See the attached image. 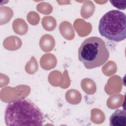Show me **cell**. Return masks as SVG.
<instances>
[{
	"label": "cell",
	"instance_id": "cell-1",
	"mask_svg": "<svg viewBox=\"0 0 126 126\" xmlns=\"http://www.w3.org/2000/svg\"><path fill=\"white\" fill-rule=\"evenodd\" d=\"M4 121L6 126H42L44 117L35 103L21 98L11 101L7 105Z\"/></svg>",
	"mask_w": 126,
	"mask_h": 126
},
{
	"label": "cell",
	"instance_id": "cell-2",
	"mask_svg": "<svg viewBox=\"0 0 126 126\" xmlns=\"http://www.w3.org/2000/svg\"><path fill=\"white\" fill-rule=\"evenodd\" d=\"M78 59L86 68L99 67L108 60L109 52L101 38L92 36L85 39L78 49Z\"/></svg>",
	"mask_w": 126,
	"mask_h": 126
},
{
	"label": "cell",
	"instance_id": "cell-3",
	"mask_svg": "<svg viewBox=\"0 0 126 126\" xmlns=\"http://www.w3.org/2000/svg\"><path fill=\"white\" fill-rule=\"evenodd\" d=\"M99 33L107 39L120 42L126 37V16L118 10H111L103 15L98 24Z\"/></svg>",
	"mask_w": 126,
	"mask_h": 126
},
{
	"label": "cell",
	"instance_id": "cell-4",
	"mask_svg": "<svg viewBox=\"0 0 126 126\" xmlns=\"http://www.w3.org/2000/svg\"><path fill=\"white\" fill-rule=\"evenodd\" d=\"M109 125L111 126H126V113L123 109H117L110 116Z\"/></svg>",
	"mask_w": 126,
	"mask_h": 126
},
{
	"label": "cell",
	"instance_id": "cell-5",
	"mask_svg": "<svg viewBox=\"0 0 126 126\" xmlns=\"http://www.w3.org/2000/svg\"><path fill=\"white\" fill-rule=\"evenodd\" d=\"M109 1L112 5L119 9L124 10L126 8V0H110Z\"/></svg>",
	"mask_w": 126,
	"mask_h": 126
}]
</instances>
